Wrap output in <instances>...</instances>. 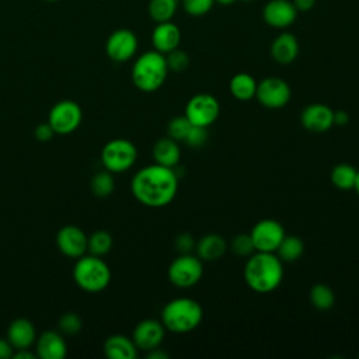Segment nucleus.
Masks as SVG:
<instances>
[{
  "mask_svg": "<svg viewBox=\"0 0 359 359\" xmlns=\"http://www.w3.org/2000/svg\"><path fill=\"white\" fill-rule=\"evenodd\" d=\"M146 358L147 359H168V353L164 352L163 349H160V346L150 349L146 352Z\"/></svg>",
  "mask_w": 359,
  "mask_h": 359,
  "instance_id": "42",
  "label": "nucleus"
},
{
  "mask_svg": "<svg viewBox=\"0 0 359 359\" xmlns=\"http://www.w3.org/2000/svg\"><path fill=\"white\" fill-rule=\"evenodd\" d=\"M184 115L191 125L209 128L220 115V104L212 94L198 93L188 100Z\"/></svg>",
  "mask_w": 359,
  "mask_h": 359,
  "instance_id": "8",
  "label": "nucleus"
},
{
  "mask_svg": "<svg viewBox=\"0 0 359 359\" xmlns=\"http://www.w3.org/2000/svg\"><path fill=\"white\" fill-rule=\"evenodd\" d=\"M181 0H150L149 1V15L154 22L171 21L175 15Z\"/></svg>",
  "mask_w": 359,
  "mask_h": 359,
  "instance_id": "27",
  "label": "nucleus"
},
{
  "mask_svg": "<svg viewBox=\"0 0 359 359\" xmlns=\"http://www.w3.org/2000/svg\"><path fill=\"white\" fill-rule=\"evenodd\" d=\"M181 4L189 15L202 17L213 8L215 0H181Z\"/></svg>",
  "mask_w": 359,
  "mask_h": 359,
  "instance_id": "35",
  "label": "nucleus"
},
{
  "mask_svg": "<svg viewBox=\"0 0 359 359\" xmlns=\"http://www.w3.org/2000/svg\"><path fill=\"white\" fill-rule=\"evenodd\" d=\"M269 52L276 63L290 65L299 55V41L292 32H282L272 41Z\"/></svg>",
  "mask_w": 359,
  "mask_h": 359,
  "instance_id": "19",
  "label": "nucleus"
},
{
  "mask_svg": "<svg viewBox=\"0 0 359 359\" xmlns=\"http://www.w3.org/2000/svg\"><path fill=\"white\" fill-rule=\"evenodd\" d=\"M234 1H237V0H215V3H219L220 6H230Z\"/></svg>",
  "mask_w": 359,
  "mask_h": 359,
  "instance_id": "44",
  "label": "nucleus"
},
{
  "mask_svg": "<svg viewBox=\"0 0 359 359\" xmlns=\"http://www.w3.org/2000/svg\"><path fill=\"white\" fill-rule=\"evenodd\" d=\"M195 238L191 233H187V231H182L180 234L175 236L174 238V245H175V250L180 252V254H189L195 250Z\"/></svg>",
  "mask_w": 359,
  "mask_h": 359,
  "instance_id": "37",
  "label": "nucleus"
},
{
  "mask_svg": "<svg viewBox=\"0 0 359 359\" xmlns=\"http://www.w3.org/2000/svg\"><path fill=\"white\" fill-rule=\"evenodd\" d=\"M14 348L7 338H0V359L13 358Z\"/></svg>",
  "mask_w": 359,
  "mask_h": 359,
  "instance_id": "39",
  "label": "nucleus"
},
{
  "mask_svg": "<svg viewBox=\"0 0 359 359\" xmlns=\"http://www.w3.org/2000/svg\"><path fill=\"white\" fill-rule=\"evenodd\" d=\"M90 189L98 198L109 196L115 189V180L112 172L108 170H104L94 174L93 178L90 180Z\"/></svg>",
  "mask_w": 359,
  "mask_h": 359,
  "instance_id": "30",
  "label": "nucleus"
},
{
  "mask_svg": "<svg viewBox=\"0 0 359 359\" xmlns=\"http://www.w3.org/2000/svg\"><path fill=\"white\" fill-rule=\"evenodd\" d=\"M53 135H55V130L49 122H42L36 125V128L34 129V136L39 142H48L53 137Z\"/></svg>",
  "mask_w": 359,
  "mask_h": 359,
  "instance_id": "38",
  "label": "nucleus"
},
{
  "mask_svg": "<svg viewBox=\"0 0 359 359\" xmlns=\"http://www.w3.org/2000/svg\"><path fill=\"white\" fill-rule=\"evenodd\" d=\"M227 250L226 240L217 233L203 234L195 244L196 255L203 262H213L220 259Z\"/></svg>",
  "mask_w": 359,
  "mask_h": 359,
  "instance_id": "21",
  "label": "nucleus"
},
{
  "mask_svg": "<svg viewBox=\"0 0 359 359\" xmlns=\"http://www.w3.org/2000/svg\"><path fill=\"white\" fill-rule=\"evenodd\" d=\"M334 126H346L349 123V114L345 109H338L334 111Z\"/></svg>",
  "mask_w": 359,
  "mask_h": 359,
  "instance_id": "40",
  "label": "nucleus"
},
{
  "mask_svg": "<svg viewBox=\"0 0 359 359\" xmlns=\"http://www.w3.org/2000/svg\"><path fill=\"white\" fill-rule=\"evenodd\" d=\"M283 262L275 252L254 251L247 257L243 276L247 286L257 293L275 292L283 280Z\"/></svg>",
  "mask_w": 359,
  "mask_h": 359,
  "instance_id": "2",
  "label": "nucleus"
},
{
  "mask_svg": "<svg viewBox=\"0 0 359 359\" xmlns=\"http://www.w3.org/2000/svg\"><path fill=\"white\" fill-rule=\"evenodd\" d=\"M304 252V243L297 236H285L280 241L275 254L280 258L282 262H294Z\"/></svg>",
  "mask_w": 359,
  "mask_h": 359,
  "instance_id": "26",
  "label": "nucleus"
},
{
  "mask_svg": "<svg viewBox=\"0 0 359 359\" xmlns=\"http://www.w3.org/2000/svg\"><path fill=\"white\" fill-rule=\"evenodd\" d=\"M309 297H310L313 307L320 311L330 310L335 304V293L325 283L313 285L309 292Z\"/></svg>",
  "mask_w": 359,
  "mask_h": 359,
  "instance_id": "28",
  "label": "nucleus"
},
{
  "mask_svg": "<svg viewBox=\"0 0 359 359\" xmlns=\"http://www.w3.org/2000/svg\"><path fill=\"white\" fill-rule=\"evenodd\" d=\"M48 1H55V0H48Z\"/></svg>",
  "mask_w": 359,
  "mask_h": 359,
  "instance_id": "47",
  "label": "nucleus"
},
{
  "mask_svg": "<svg viewBox=\"0 0 359 359\" xmlns=\"http://www.w3.org/2000/svg\"><path fill=\"white\" fill-rule=\"evenodd\" d=\"M104 353L109 359H135L137 348L132 338L122 334H112L104 341Z\"/></svg>",
  "mask_w": 359,
  "mask_h": 359,
  "instance_id": "23",
  "label": "nucleus"
},
{
  "mask_svg": "<svg viewBox=\"0 0 359 359\" xmlns=\"http://www.w3.org/2000/svg\"><path fill=\"white\" fill-rule=\"evenodd\" d=\"M168 67L165 56L157 50L142 53L132 66V81L135 87L143 93L157 91L167 79Z\"/></svg>",
  "mask_w": 359,
  "mask_h": 359,
  "instance_id": "4",
  "label": "nucleus"
},
{
  "mask_svg": "<svg viewBox=\"0 0 359 359\" xmlns=\"http://www.w3.org/2000/svg\"><path fill=\"white\" fill-rule=\"evenodd\" d=\"M353 189L356 191V194L359 195V170H358V174H356V180H355V185H353Z\"/></svg>",
  "mask_w": 359,
  "mask_h": 359,
  "instance_id": "45",
  "label": "nucleus"
},
{
  "mask_svg": "<svg viewBox=\"0 0 359 359\" xmlns=\"http://www.w3.org/2000/svg\"><path fill=\"white\" fill-rule=\"evenodd\" d=\"M181 42V31L180 28L171 22H157L151 32V43L154 50L165 55L180 46Z\"/></svg>",
  "mask_w": 359,
  "mask_h": 359,
  "instance_id": "18",
  "label": "nucleus"
},
{
  "mask_svg": "<svg viewBox=\"0 0 359 359\" xmlns=\"http://www.w3.org/2000/svg\"><path fill=\"white\" fill-rule=\"evenodd\" d=\"M36 356L41 359H63L67 353L65 338L60 332L48 330L35 339Z\"/></svg>",
  "mask_w": 359,
  "mask_h": 359,
  "instance_id": "17",
  "label": "nucleus"
},
{
  "mask_svg": "<svg viewBox=\"0 0 359 359\" xmlns=\"http://www.w3.org/2000/svg\"><path fill=\"white\" fill-rule=\"evenodd\" d=\"M356 174H358L356 167L348 163H339L332 167L330 172V180L337 189L351 191L353 189Z\"/></svg>",
  "mask_w": 359,
  "mask_h": 359,
  "instance_id": "25",
  "label": "nucleus"
},
{
  "mask_svg": "<svg viewBox=\"0 0 359 359\" xmlns=\"http://www.w3.org/2000/svg\"><path fill=\"white\" fill-rule=\"evenodd\" d=\"M135 199L147 208H164L170 205L178 192V174L157 163L142 167L130 181Z\"/></svg>",
  "mask_w": 359,
  "mask_h": 359,
  "instance_id": "1",
  "label": "nucleus"
},
{
  "mask_svg": "<svg viewBox=\"0 0 359 359\" xmlns=\"http://www.w3.org/2000/svg\"><path fill=\"white\" fill-rule=\"evenodd\" d=\"M255 251L275 252L286 236L283 226L275 219L258 220L250 231Z\"/></svg>",
  "mask_w": 359,
  "mask_h": 359,
  "instance_id": "11",
  "label": "nucleus"
},
{
  "mask_svg": "<svg viewBox=\"0 0 359 359\" xmlns=\"http://www.w3.org/2000/svg\"><path fill=\"white\" fill-rule=\"evenodd\" d=\"M257 80L248 73H237L230 79V94L238 101H250L255 98Z\"/></svg>",
  "mask_w": 359,
  "mask_h": 359,
  "instance_id": "24",
  "label": "nucleus"
},
{
  "mask_svg": "<svg viewBox=\"0 0 359 359\" xmlns=\"http://www.w3.org/2000/svg\"><path fill=\"white\" fill-rule=\"evenodd\" d=\"M165 335V328L160 320L146 318L136 324L132 332V339L137 349L150 351L161 345Z\"/></svg>",
  "mask_w": 359,
  "mask_h": 359,
  "instance_id": "13",
  "label": "nucleus"
},
{
  "mask_svg": "<svg viewBox=\"0 0 359 359\" xmlns=\"http://www.w3.org/2000/svg\"><path fill=\"white\" fill-rule=\"evenodd\" d=\"M230 248H231V251L237 257H250L255 251L250 233H238V234H236L231 238Z\"/></svg>",
  "mask_w": 359,
  "mask_h": 359,
  "instance_id": "34",
  "label": "nucleus"
},
{
  "mask_svg": "<svg viewBox=\"0 0 359 359\" xmlns=\"http://www.w3.org/2000/svg\"><path fill=\"white\" fill-rule=\"evenodd\" d=\"M209 139V133H208V128H202V126H191L184 143L191 147V149H199L202 146L206 144Z\"/></svg>",
  "mask_w": 359,
  "mask_h": 359,
  "instance_id": "36",
  "label": "nucleus"
},
{
  "mask_svg": "<svg viewBox=\"0 0 359 359\" xmlns=\"http://www.w3.org/2000/svg\"><path fill=\"white\" fill-rule=\"evenodd\" d=\"M81 325H83L81 317L73 311H67L62 314L57 321L59 332L63 335H76L77 332H80Z\"/></svg>",
  "mask_w": 359,
  "mask_h": 359,
  "instance_id": "32",
  "label": "nucleus"
},
{
  "mask_svg": "<svg viewBox=\"0 0 359 359\" xmlns=\"http://www.w3.org/2000/svg\"><path fill=\"white\" fill-rule=\"evenodd\" d=\"M151 156L154 163L168 168H177L181 158V149L177 140L171 139L170 136H165V137H160L153 144Z\"/></svg>",
  "mask_w": 359,
  "mask_h": 359,
  "instance_id": "22",
  "label": "nucleus"
},
{
  "mask_svg": "<svg viewBox=\"0 0 359 359\" xmlns=\"http://www.w3.org/2000/svg\"><path fill=\"white\" fill-rule=\"evenodd\" d=\"M137 50V38L133 31L128 28H119L114 31L105 43V52L114 62L122 63L135 56Z\"/></svg>",
  "mask_w": 359,
  "mask_h": 359,
  "instance_id": "12",
  "label": "nucleus"
},
{
  "mask_svg": "<svg viewBox=\"0 0 359 359\" xmlns=\"http://www.w3.org/2000/svg\"><path fill=\"white\" fill-rule=\"evenodd\" d=\"M241 1H251V0H241Z\"/></svg>",
  "mask_w": 359,
  "mask_h": 359,
  "instance_id": "46",
  "label": "nucleus"
},
{
  "mask_svg": "<svg viewBox=\"0 0 359 359\" xmlns=\"http://www.w3.org/2000/svg\"><path fill=\"white\" fill-rule=\"evenodd\" d=\"M203 275V261L189 254H180L171 261L167 269V276L171 285L180 289H188L195 286Z\"/></svg>",
  "mask_w": 359,
  "mask_h": 359,
  "instance_id": "7",
  "label": "nucleus"
},
{
  "mask_svg": "<svg viewBox=\"0 0 359 359\" xmlns=\"http://www.w3.org/2000/svg\"><path fill=\"white\" fill-rule=\"evenodd\" d=\"M17 352L13 353L14 359H34L36 355L28 349H15Z\"/></svg>",
  "mask_w": 359,
  "mask_h": 359,
  "instance_id": "43",
  "label": "nucleus"
},
{
  "mask_svg": "<svg viewBox=\"0 0 359 359\" xmlns=\"http://www.w3.org/2000/svg\"><path fill=\"white\" fill-rule=\"evenodd\" d=\"M292 97L290 86L280 77L269 76L257 84L255 98L269 109H279L289 104Z\"/></svg>",
  "mask_w": 359,
  "mask_h": 359,
  "instance_id": "10",
  "label": "nucleus"
},
{
  "mask_svg": "<svg viewBox=\"0 0 359 359\" xmlns=\"http://www.w3.org/2000/svg\"><path fill=\"white\" fill-rule=\"evenodd\" d=\"M191 122L187 119L185 115H180V116H174L172 119L168 121L167 123V136H170L171 139L180 142H184L189 129H191Z\"/></svg>",
  "mask_w": 359,
  "mask_h": 359,
  "instance_id": "31",
  "label": "nucleus"
},
{
  "mask_svg": "<svg viewBox=\"0 0 359 359\" xmlns=\"http://www.w3.org/2000/svg\"><path fill=\"white\" fill-rule=\"evenodd\" d=\"M203 318V309L192 297H175L167 302L161 310L160 321L167 331L187 334L199 327Z\"/></svg>",
  "mask_w": 359,
  "mask_h": 359,
  "instance_id": "3",
  "label": "nucleus"
},
{
  "mask_svg": "<svg viewBox=\"0 0 359 359\" xmlns=\"http://www.w3.org/2000/svg\"><path fill=\"white\" fill-rule=\"evenodd\" d=\"M7 339L14 349H28L36 339L34 324L27 318H15L7 328Z\"/></svg>",
  "mask_w": 359,
  "mask_h": 359,
  "instance_id": "20",
  "label": "nucleus"
},
{
  "mask_svg": "<svg viewBox=\"0 0 359 359\" xmlns=\"http://www.w3.org/2000/svg\"><path fill=\"white\" fill-rule=\"evenodd\" d=\"M297 11H310L316 6V0H292Z\"/></svg>",
  "mask_w": 359,
  "mask_h": 359,
  "instance_id": "41",
  "label": "nucleus"
},
{
  "mask_svg": "<svg viewBox=\"0 0 359 359\" xmlns=\"http://www.w3.org/2000/svg\"><path fill=\"white\" fill-rule=\"evenodd\" d=\"M165 56V62H167V67L168 72H174V73H182L188 69L189 66V56L187 52L181 50L180 48L168 52L164 55Z\"/></svg>",
  "mask_w": 359,
  "mask_h": 359,
  "instance_id": "33",
  "label": "nucleus"
},
{
  "mask_svg": "<svg viewBox=\"0 0 359 359\" xmlns=\"http://www.w3.org/2000/svg\"><path fill=\"white\" fill-rule=\"evenodd\" d=\"M297 17V10L290 0H268L262 10L264 21L278 29L290 27Z\"/></svg>",
  "mask_w": 359,
  "mask_h": 359,
  "instance_id": "16",
  "label": "nucleus"
},
{
  "mask_svg": "<svg viewBox=\"0 0 359 359\" xmlns=\"http://www.w3.org/2000/svg\"><path fill=\"white\" fill-rule=\"evenodd\" d=\"M76 285L90 293L102 292L111 282V269L101 257L81 255L73 268Z\"/></svg>",
  "mask_w": 359,
  "mask_h": 359,
  "instance_id": "5",
  "label": "nucleus"
},
{
  "mask_svg": "<svg viewBox=\"0 0 359 359\" xmlns=\"http://www.w3.org/2000/svg\"><path fill=\"white\" fill-rule=\"evenodd\" d=\"M83 119L81 107L72 100H62L56 102L48 115V122L56 135H69L74 132Z\"/></svg>",
  "mask_w": 359,
  "mask_h": 359,
  "instance_id": "9",
  "label": "nucleus"
},
{
  "mask_svg": "<svg viewBox=\"0 0 359 359\" xmlns=\"http://www.w3.org/2000/svg\"><path fill=\"white\" fill-rule=\"evenodd\" d=\"M137 158L136 146L128 139H112L107 142L101 150V163L105 170L112 174L128 171Z\"/></svg>",
  "mask_w": 359,
  "mask_h": 359,
  "instance_id": "6",
  "label": "nucleus"
},
{
  "mask_svg": "<svg viewBox=\"0 0 359 359\" xmlns=\"http://www.w3.org/2000/svg\"><path fill=\"white\" fill-rule=\"evenodd\" d=\"M334 109L327 104L313 102L303 108L300 114L302 126L311 133H323L334 126Z\"/></svg>",
  "mask_w": 359,
  "mask_h": 359,
  "instance_id": "14",
  "label": "nucleus"
},
{
  "mask_svg": "<svg viewBox=\"0 0 359 359\" xmlns=\"http://www.w3.org/2000/svg\"><path fill=\"white\" fill-rule=\"evenodd\" d=\"M112 244H114V240L109 231L97 230L87 238V251L91 255L102 257L111 251Z\"/></svg>",
  "mask_w": 359,
  "mask_h": 359,
  "instance_id": "29",
  "label": "nucleus"
},
{
  "mask_svg": "<svg viewBox=\"0 0 359 359\" xmlns=\"http://www.w3.org/2000/svg\"><path fill=\"white\" fill-rule=\"evenodd\" d=\"M87 234L74 224L63 226L56 234L59 251L70 258H80L87 251Z\"/></svg>",
  "mask_w": 359,
  "mask_h": 359,
  "instance_id": "15",
  "label": "nucleus"
}]
</instances>
